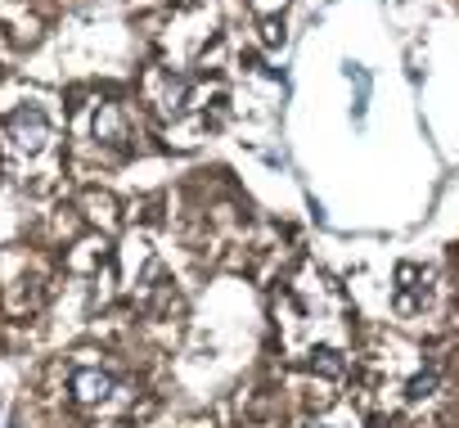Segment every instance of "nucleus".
<instances>
[{
  "instance_id": "nucleus-1",
  "label": "nucleus",
  "mask_w": 459,
  "mask_h": 428,
  "mask_svg": "<svg viewBox=\"0 0 459 428\" xmlns=\"http://www.w3.org/2000/svg\"><path fill=\"white\" fill-rule=\"evenodd\" d=\"M5 131H10V140H14L19 149H28V153L46 149V140H50V122H46L41 109H19V113L5 122Z\"/></svg>"
},
{
  "instance_id": "nucleus-2",
  "label": "nucleus",
  "mask_w": 459,
  "mask_h": 428,
  "mask_svg": "<svg viewBox=\"0 0 459 428\" xmlns=\"http://www.w3.org/2000/svg\"><path fill=\"white\" fill-rule=\"evenodd\" d=\"M113 374L108 370H95V365H82L77 374H73V397L82 401V406H100V401H108L113 397Z\"/></svg>"
},
{
  "instance_id": "nucleus-3",
  "label": "nucleus",
  "mask_w": 459,
  "mask_h": 428,
  "mask_svg": "<svg viewBox=\"0 0 459 428\" xmlns=\"http://www.w3.org/2000/svg\"><path fill=\"white\" fill-rule=\"evenodd\" d=\"M95 131H100V135H113V140L122 135V118H117V109H113V104L95 118Z\"/></svg>"
},
{
  "instance_id": "nucleus-4",
  "label": "nucleus",
  "mask_w": 459,
  "mask_h": 428,
  "mask_svg": "<svg viewBox=\"0 0 459 428\" xmlns=\"http://www.w3.org/2000/svg\"><path fill=\"white\" fill-rule=\"evenodd\" d=\"M275 5H284V0H257V10H275Z\"/></svg>"
}]
</instances>
